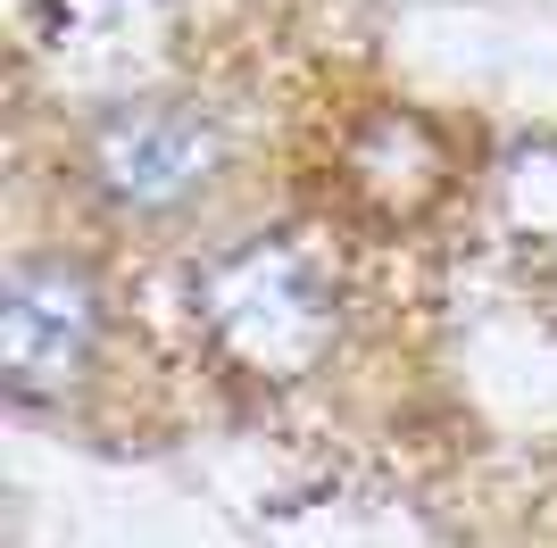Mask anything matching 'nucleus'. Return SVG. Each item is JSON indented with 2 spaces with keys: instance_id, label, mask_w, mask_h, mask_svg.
<instances>
[{
  "instance_id": "obj_2",
  "label": "nucleus",
  "mask_w": 557,
  "mask_h": 548,
  "mask_svg": "<svg viewBox=\"0 0 557 548\" xmlns=\"http://www.w3.org/2000/svg\"><path fill=\"white\" fill-rule=\"evenodd\" d=\"M100 349V291L84 266L34 258L9 274L0 299V374L17 399H67Z\"/></svg>"
},
{
  "instance_id": "obj_3",
  "label": "nucleus",
  "mask_w": 557,
  "mask_h": 548,
  "mask_svg": "<svg viewBox=\"0 0 557 548\" xmlns=\"http://www.w3.org/2000/svg\"><path fill=\"white\" fill-rule=\"evenodd\" d=\"M84 166H92V183L125 208H175L209 183L216 134H209V116L184 109V100H134V109H109L92 125Z\"/></svg>"
},
{
  "instance_id": "obj_1",
  "label": "nucleus",
  "mask_w": 557,
  "mask_h": 548,
  "mask_svg": "<svg viewBox=\"0 0 557 548\" xmlns=\"http://www.w3.org/2000/svg\"><path fill=\"white\" fill-rule=\"evenodd\" d=\"M200 316L225 341V358L267 383L308 374L333 341V291L292 241H250V250L216 258L200 274Z\"/></svg>"
},
{
  "instance_id": "obj_5",
  "label": "nucleus",
  "mask_w": 557,
  "mask_h": 548,
  "mask_svg": "<svg viewBox=\"0 0 557 548\" xmlns=\"http://www.w3.org/2000/svg\"><path fill=\"white\" fill-rule=\"evenodd\" d=\"M508 216L516 233L557 241V141H533V150L508 159Z\"/></svg>"
},
{
  "instance_id": "obj_4",
  "label": "nucleus",
  "mask_w": 557,
  "mask_h": 548,
  "mask_svg": "<svg viewBox=\"0 0 557 548\" xmlns=\"http://www.w3.org/2000/svg\"><path fill=\"white\" fill-rule=\"evenodd\" d=\"M442 175H449V150L417 109L367 116L358 141H349V191L367 208H383V216H417V208L442 191Z\"/></svg>"
}]
</instances>
